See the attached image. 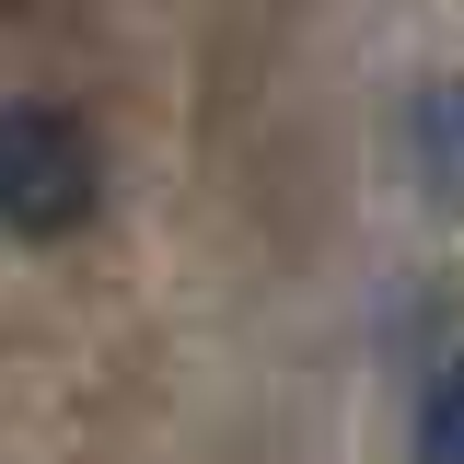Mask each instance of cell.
Masks as SVG:
<instances>
[{
    "label": "cell",
    "mask_w": 464,
    "mask_h": 464,
    "mask_svg": "<svg viewBox=\"0 0 464 464\" xmlns=\"http://www.w3.org/2000/svg\"><path fill=\"white\" fill-rule=\"evenodd\" d=\"M105 209V151L93 128L47 93H12L0 105V232L24 244H70V232Z\"/></svg>",
    "instance_id": "6da1fadb"
},
{
    "label": "cell",
    "mask_w": 464,
    "mask_h": 464,
    "mask_svg": "<svg viewBox=\"0 0 464 464\" xmlns=\"http://www.w3.org/2000/svg\"><path fill=\"white\" fill-rule=\"evenodd\" d=\"M395 151H406V186H418L430 209H464V70H441V82L406 93Z\"/></svg>",
    "instance_id": "7a4b0ae2"
},
{
    "label": "cell",
    "mask_w": 464,
    "mask_h": 464,
    "mask_svg": "<svg viewBox=\"0 0 464 464\" xmlns=\"http://www.w3.org/2000/svg\"><path fill=\"white\" fill-rule=\"evenodd\" d=\"M418 464H464V360L418 383Z\"/></svg>",
    "instance_id": "3957f363"
}]
</instances>
